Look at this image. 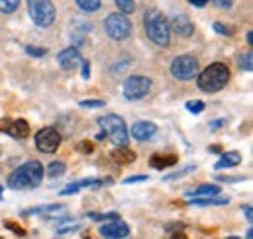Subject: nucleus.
<instances>
[{"instance_id": "nucleus-1", "label": "nucleus", "mask_w": 253, "mask_h": 239, "mask_svg": "<svg viewBox=\"0 0 253 239\" xmlns=\"http://www.w3.org/2000/svg\"><path fill=\"white\" fill-rule=\"evenodd\" d=\"M43 165L37 159H30L26 163H22L20 167H16L10 175H8V187L12 191H28V189H35L41 185L43 181Z\"/></svg>"}, {"instance_id": "nucleus-2", "label": "nucleus", "mask_w": 253, "mask_h": 239, "mask_svg": "<svg viewBox=\"0 0 253 239\" xmlns=\"http://www.w3.org/2000/svg\"><path fill=\"white\" fill-rule=\"evenodd\" d=\"M195 78H197L199 90H203L205 93H216V91L224 90L228 86V82H230V68L224 62H212L203 72H199Z\"/></svg>"}, {"instance_id": "nucleus-3", "label": "nucleus", "mask_w": 253, "mask_h": 239, "mask_svg": "<svg viewBox=\"0 0 253 239\" xmlns=\"http://www.w3.org/2000/svg\"><path fill=\"white\" fill-rule=\"evenodd\" d=\"M144 31H146L148 39L158 47H168L169 41H171L169 22L158 8L146 10V14H144Z\"/></svg>"}, {"instance_id": "nucleus-4", "label": "nucleus", "mask_w": 253, "mask_h": 239, "mask_svg": "<svg viewBox=\"0 0 253 239\" xmlns=\"http://www.w3.org/2000/svg\"><path fill=\"white\" fill-rule=\"evenodd\" d=\"M28 14L37 28H51L57 20V8L53 0H26Z\"/></svg>"}, {"instance_id": "nucleus-5", "label": "nucleus", "mask_w": 253, "mask_h": 239, "mask_svg": "<svg viewBox=\"0 0 253 239\" xmlns=\"http://www.w3.org/2000/svg\"><path fill=\"white\" fill-rule=\"evenodd\" d=\"M97 124L105 132V136L115 144V146H126L128 144V130H126L125 120L119 115H103L97 119Z\"/></svg>"}, {"instance_id": "nucleus-6", "label": "nucleus", "mask_w": 253, "mask_h": 239, "mask_svg": "<svg viewBox=\"0 0 253 239\" xmlns=\"http://www.w3.org/2000/svg\"><path fill=\"white\" fill-rule=\"evenodd\" d=\"M103 28H105V33H107L111 39L123 41V39H126V37L130 35L132 24H130V20L126 18V14H123V12H113V14H109V16L105 18Z\"/></svg>"}, {"instance_id": "nucleus-7", "label": "nucleus", "mask_w": 253, "mask_h": 239, "mask_svg": "<svg viewBox=\"0 0 253 239\" xmlns=\"http://www.w3.org/2000/svg\"><path fill=\"white\" fill-rule=\"evenodd\" d=\"M169 72H171V76L175 80L189 82L199 72V60L195 59L193 55H179V57L173 59L171 66H169Z\"/></svg>"}, {"instance_id": "nucleus-8", "label": "nucleus", "mask_w": 253, "mask_h": 239, "mask_svg": "<svg viewBox=\"0 0 253 239\" xmlns=\"http://www.w3.org/2000/svg\"><path fill=\"white\" fill-rule=\"evenodd\" d=\"M150 90H152V80L148 76H140V74L128 76L123 84V95L128 101H136V99L146 97Z\"/></svg>"}, {"instance_id": "nucleus-9", "label": "nucleus", "mask_w": 253, "mask_h": 239, "mask_svg": "<svg viewBox=\"0 0 253 239\" xmlns=\"http://www.w3.org/2000/svg\"><path fill=\"white\" fill-rule=\"evenodd\" d=\"M61 142H63V136L55 126H45L35 134V146L43 154H55Z\"/></svg>"}, {"instance_id": "nucleus-10", "label": "nucleus", "mask_w": 253, "mask_h": 239, "mask_svg": "<svg viewBox=\"0 0 253 239\" xmlns=\"http://www.w3.org/2000/svg\"><path fill=\"white\" fill-rule=\"evenodd\" d=\"M130 234V228L128 224H125L121 218L117 220H107L101 224L99 228V236L101 238H107V239H123Z\"/></svg>"}, {"instance_id": "nucleus-11", "label": "nucleus", "mask_w": 253, "mask_h": 239, "mask_svg": "<svg viewBox=\"0 0 253 239\" xmlns=\"http://www.w3.org/2000/svg\"><path fill=\"white\" fill-rule=\"evenodd\" d=\"M82 55H80V51L76 49V47H66L63 49L59 55H57V62H59V66L63 68V70H68V72H72V70H76L80 64H82Z\"/></svg>"}, {"instance_id": "nucleus-12", "label": "nucleus", "mask_w": 253, "mask_h": 239, "mask_svg": "<svg viewBox=\"0 0 253 239\" xmlns=\"http://www.w3.org/2000/svg\"><path fill=\"white\" fill-rule=\"evenodd\" d=\"M158 132V126L154 124V122H150V120H138V122H134L132 126H130V138H134V140H138V142H146V140H150L154 134Z\"/></svg>"}, {"instance_id": "nucleus-13", "label": "nucleus", "mask_w": 253, "mask_h": 239, "mask_svg": "<svg viewBox=\"0 0 253 239\" xmlns=\"http://www.w3.org/2000/svg\"><path fill=\"white\" fill-rule=\"evenodd\" d=\"M113 181L109 179H82V181H76V183H70V185H66L63 191H61V197H68V195H74V193H78V191H82V189H99V187H103V185H111Z\"/></svg>"}, {"instance_id": "nucleus-14", "label": "nucleus", "mask_w": 253, "mask_h": 239, "mask_svg": "<svg viewBox=\"0 0 253 239\" xmlns=\"http://www.w3.org/2000/svg\"><path fill=\"white\" fill-rule=\"evenodd\" d=\"M169 30L173 31L175 35H179V37H191L193 31H195V26H193V22L185 14H177L169 22Z\"/></svg>"}, {"instance_id": "nucleus-15", "label": "nucleus", "mask_w": 253, "mask_h": 239, "mask_svg": "<svg viewBox=\"0 0 253 239\" xmlns=\"http://www.w3.org/2000/svg\"><path fill=\"white\" fill-rule=\"evenodd\" d=\"M4 134H10L16 140H24L30 136V124L26 122V119H12Z\"/></svg>"}, {"instance_id": "nucleus-16", "label": "nucleus", "mask_w": 253, "mask_h": 239, "mask_svg": "<svg viewBox=\"0 0 253 239\" xmlns=\"http://www.w3.org/2000/svg\"><path fill=\"white\" fill-rule=\"evenodd\" d=\"M191 206H226L230 204V199L228 197H218V195H212V197H193L189 199Z\"/></svg>"}, {"instance_id": "nucleus-17", "label": "nucleus", "mask_w": 253, "mask_h": 239, "mask_svg": "<svg viewBox=\"0 0 253 239\" xmlns=\"http://www.w3.org/2000/svg\"><path fill=\"white\" fill-rule=\"evenodd\" d=\"M242 163V154L236 152V150H230V152H224L220 156V159L214 163L216 169H228V167H236Z\"/></svg>"}, {"instance_id": "nucleus-18", "label": "nucleus", "mask_w": 253, "mask_h": 239, "mask_svg": "<svg viewBox=\"0 0 253 239\" xmlns=\"http://www.w3.org/2000/svg\"><path fill=\"white\" fill-rule=\"evenodd\" d=\"M111 158L119 165H128V163H134L136 161V154L130 148H126V146H117V148L111 152Z\"/></svg>"}, {"instance_id": "nucleus-19", "label": "nucleus", "mask_w": 253, "mask_h": 239, "mask_svg": "<svg viewBox=\"0 0 253 239\" xmlns=\"http://www.w3.org/2000/svg\"><path fill=\"white\" fill-rule=\"evenodd\" d=\"M212 195H220V187L218 185H214V183H205V185H199V187H195V189H191L185 193V197H212Z\"/></svg>"}, {"instance_id": "nucleus-20", "label": "nucleus", "mask_w": 253, "mask_h": 239, "mask_svg": "<svg viewBox=\"0 0 253 239\" xmlns=\"http://www.w3.org/2000/svg\"><path fill=\"white\" fill-rule=\"evenodd\" d=\"M177 163V156L175 154H154L150 158V165L156 169H166Z\"/></svg>"}, {"instance_id": "nucleus-21", "label": "nucleus", "mask_w": 253, "mask_h": 239, "mask_svg": "<svg viewBox=\"0 0 253 239\" xmlns=\"http://www.w3.org/2000/svg\"><path fill=\"white\" fill-rule=\"evenodd\" d=\"M59 210H66V204L63 202H55V204H43V206H35V208L24 210V216H33V214H53Z\"/></svg>"}, {"instance_id": "nucleus-22", "label": "nucleus", "mask_w": 253, "mask_h": 239, "mask_svg": "<svg viewBox=\"0 0 253 239\" xmlns=\"http://www.w3.org/2000/svg\"><path fill=\"white\" fill-rule=\"evenodd\" d=\"M238 66H240L244 72H252V70H253V55H252V51L242 53V55L238 57Z\"/></svg>"}, {"instance_id": "nucleus-23", "label": "nucleus", "mask_w": 253, "mask_h": 239, "mask_svg": "<svg viewBox=\"0 0 253 239\" xmlns=\"http://www.w3.org/2000/svg\"><path fill=\"white\" fill-rule=\"evenodd\" d=\"M64 171H66V165H64V161H53V163H49V167H47V175H49L51 179H55V177H61Z\"/></svg>"}, {"instance_id": "nucleus-24", "label": "nucleus", "mask_w": 253, "mask_h": 239, "mask_svg": "<svg viewBox=\"0 0 253 239\" xmlns=\"http://www.w3.org/2000/svg\"><path fill=\"white\" fill-rule=\"evenodd\" d=\"M70 26H72V31H74V33H80V35L92 31V24H88V22H84V20H80V18H74V20L70 22Z\"/></svg>"}, {"instance_id": "nucleus-25", "label": "nucleus", "mask_w": 253, "mask_h": 239, "mask_svg": "<svg viewBox=\"0 0 253 239\" xmlns=\"http://www.w3.org/2000/svg\"><path fill=\"white\" fill-rule=\"evenodd\" d=\"M197 169V165H185V167H181V169H177V171H173V173H169V175H166L164 181H175V179H181V177H185V175H189Z\"/></svg>"}, {"instance_id": "nucleus-26", "label": "nucleus", "mask_w": 253, "mask_h": 239, "mask_svg": "<svg viewBox=\"0 0 253 239\" xmlns=\"http://www.w3.org/2000/svg\"><path fill=\"white\" fill-rule=\"evenodd\" d=\"M76 4L84 12H97L101 8V0H76Z\"/></svg>"}, {"instance_id": "nucleus-27", "label": "nucleus", "mask_w": 253, "mask_h": 239, "mask_svg": "<svg viewBox=\"0 0 253 239\" xmlns=\"http://www.w3.org/2000/svg\"><path fill=\"white\" fill-rule=\"evenodd\" d=\"M88 218L94 220V222H107V220H117L119 214H117V212H103V214H99V212H90Z\"/></svg>"}, {"instance_id": "nucleus-28", "label": "nucleus", "mask_w": 253, "mask_h": 239, "mask_svg": "<svg viewBox=\"0 0 253 239\" xmlns=\"http://www.w3.org/2000/svg\"><path fill=\"white\" fill-rule=\"evenodd\" d=\"M115 4L119 8V12H123V14H132L136 10V2L134 0H115Z\"/></svg>"}, {"instance_id": "nucleus-29", "label": "nucleus", "mask_w": 253, "mask_h": 239, "mask_svg": "<svg viewBox=\"0 0 253 239\" xmlns=\"http://www.w3.org/2000/svg\"><path fill=\"white\" fill-rule=\"evenodd\" d=\"M20 6V0H0V12L2 14H12Z\"/></svg>"}, {"instance_id": "nucleus-30", "label": "nucleus", "mask_w": 253, "mask_h": 239, "mask_svg": "<svg viewBox=\"0 0 253 239\" xmlns=\"http://www.w3.org/2000/svg\"><path fill=\"white\" fill-rule=\"evenodd\" d=\"M185 107H187V111L193 113V115H199V113H203V111H205V103H203V101H199V99L187 101V103H185Z\"/></svg>"}, {"instance_id": "nucleus-31", "label": "nucleus", "mask_w": 253, "mask_h": 239, "mask_svg": "<svg viewBox=\"0 0 253 239\" xmlns=\"http://www.w3.org/2000/svg\"><path fill=\"white\" fill-rule=\"evenodd\" d=\"M80 230V226L78 224H66V226H57V230H55V234L57 236H66V234H74V232H78Z\"/></svg>"}, {"instance_id": "nucleus-32", "label": "nucleus", "mask_w": 253, "mask_h": 239, "mask_svg": "<svg viewBox=\"0 0 253 239\" xmlns=\"http://www.w3.org/2000/svg\"><path fill=\"white\" fill-rule=\"evenodd\" d=\"M26 55L35 57V59H41V57L47 55V49H45V47H33V45H28V47H26Z\"/></svg>"}, {"instance_id": "nucleus-33", "label": "nucleus", "mask_w": 253, "mask_h": 239, "mask_svg": "<svg viewBox=\"0 0 253 239\" xmlns=\"http://www.w3.org/2000/svg\"><path fill=\"white\" fill-rule=\"evenodd\" d=\"M103 105H105L103 99H82L80 101V107H86V109H99Z\"/></svg>"}, {"instance_id": "nucleus-34", "label": "nucleus", "mask_w": 253, "mask_h": 239, "mask_svg": "<svg viewBox=\"0 0 253 239\" xmlns=\"http://www.w3.org/2000/svg\"><path fill=\"white\" fill-rule=\"evenodd\" d=\"M76 150L80 152V154H94V142H90V140H80L78 144H76Z\"/></svg>"}, {"instance_id": "nucleus-35", "label": "nucleus", "mask_w": 253, "mask_h": 239, "mask_svg": "<svg viewBox=\"0 0 253 239\" xmlns=\"http://www.w3.org/2000/svg\"><path fill=\"white\" fill-rule=\"evenodd\" d=\"M212 30L216 31V33H220V35H234V30L228 28V26H224V24H220V22H214V24H212Z\"/></svg>"}, {"instance_id": "nucleus-36", "label": "nucleus", "mask_w": 253, "mask_h": 239, "mask_svg": "<svg viewBox=\"0 0 253 239\" xmlns=\"http://www.w3.org/2000/svg\"><path fill=\"white\" fill-rule=\"evenodd\" d=\"M216 181H222V183H242V181H246L244 175H218Z\"/></svg>"}, {"instance_id": "nucleus-37", "label": "nucleus", "mask_w": 253, "mask_h": 239, "mask_svg": "<svg viewBox=\"0 0 253 239\" xmlns=\"http://www.w3.org/2000/svg\"><path fill=\"white\" fill-rule=\"evenodd\" d=\"M4 226H6L8 230H12L16 236H26V230H24V228H20L16 222H10V220H6V222H4Z\"/></svg>"}, {"instance_id": "nucleus-38", "label": "nucleus", "mask_w": 253, "mask_h": 239, "mask_svg": "<svg viewBox=\"0 0 253 239\" xmlns=\"http://www.w3.org/2000/svg\"><path fill=\"white\" fill-rule=\"evenodd\" d=\"M142 181H148V175H130V177H126L123 183H125V185H132V183H142Z\"/></svg>"}, {"instance_id": "nucleus-39", "label": "nucleus", "mask_w": 253, "mask_h": 239, "mask_svg": "<svg viewBox=\"0 0 253 239\" xmlns=\"http://www.w3.org/2000/svg\"><path fill=\"white\" fill-rule=\"evenodd\" d=\"M212 4L218 6V8H222V10H228V8L234 6V0H212Z\"/></svg>"}, {"instance_id": "nucleus-40", "label": "nucleus", "mask_w": 253, "mask_h": 239, "mask_svg": "<svg viewBox=\"0 0 253 239\" xmlns=\"http://www.w3.org/2000/svg\"><path fill=\"white\" fill-rule=\"evenodd\" d=\"M80 66H82V78L88 80V78H90V62H88V60H82Z\"/></svg>"}, {"instance_id": "nucleus-41", "label": "nucleus", "mask_w": 253, "mask_h": 239, "mask_svg": "<svg viewBox=\"0 0 253 239\" xmlns=\"http://www.w3.org/2000/svg\"><path fill=\"white\" fill-rule=\"evenodd\" d=\"M242 210H244V214H246V220L252 224V222H253V208H252V204H244V206H242Z\"/></svg>"}, {"instance_id": "nucleus-42", "label": "nucleus", "mask_w": 253, "mask_h": 239, "mask_svg": "<svg viewBox=\"0 0 253 239\" xmlns=\"http://www.w3.org/2000/svg\"><path fill=\"white\" fill-rule=\"evenodd\" d=\"M183 228H185L183 224H169V226L166 228V234H168V232H173V230H175V232H183Z\"/></svg>"}, {"instance_id": "nucleus-43", "label": "nucleus", "mask_w": 253, "mask_h": 239, "mask_svg": "<svg viewBox=\"0 0 253 239\" xmlns=\"http://www.w3.org/2000/svg\"><path fill=\"white\" fill-rule=\"evenodd\" d=\"M10 117H2L0 119V132H6V128H8V124H10Z\"/></svg>"}, {"instance_id": "nucleus-44", "label": "nucleus", "mask_w": 253, "mask_h": 239, "mask_svg": "<svg viewBox=\"0 0 253 239\" xmlns=\"http://www.w3.org/2000/svg\"><path fill=\"white\" fill-rule=\"evenodd\" d=\"M189 4L195 6V8H205L209 4V0H189Z\"/></svg>"}, {"instance_id": "nucleus-45", "label": "nucleus", "mask_w": 253, "mask_h": 239, "mask_svg": "<svg viewBox=\"0 0 253 239\" xmlns=\"http://www.w3.org/2000/svg\"><path fill=\"white\" fill-rule=\"evenodd\" d=\"M226 124V119H218L214 120V122H211V130H218L220 126H224Z\"/></svg>"}, {"instance_id": "nucleus-46", "label": "nucleus", "mask_w": 253, "mask_h": 239, "mask_svg": "<svg viewBox=\"0 0 253 239\" xmlns=\"http://www.w3.org/2000/svg\"><path fill=\"white\" fill-rule=\"evenodd\" d=\"M209 152H211V154H220V152H222V146H220V144H214V146H209Z\"/></svg>"}, {"instance_id": "nucleus-47", "label": "nucleus", "mask_w": 253, "mask_h": 239, "mask_svg": "<svg viewBox=\"0 0 253 239\" xmlns=\"http://www.w3.org/2000/svg\"><path fill=\"white\" fill-rule=\"evenodd\" d=\"M246 41H248V45H252V43H253V35H252V31H248V35H246Z\"/></svg>"}, {"instance_id": "nucleus-48", "label": "nucleus", "mask_w": 253, "mask_h": 239, "mask_svg": "<svg viewBox=\"0 0 253 239\" xmlns=\"http://www.w3.org/2000/svg\"><path fill=\"white\" fill-rule=\"evenodd\" d=\"M95 138H97V140H105V138H107V136H105V132H103V130H101V132H99V134H97V136H95Z\"/></svg>"}, {"instance_id": "nucleus-49", "label": "nucleus", "mask_w": 253, "mask_h": 239, "mask_svg": "<svg viewBox=\"0 0 253 239\" xmlns=\"http://www.w3.org/2000/svg\"><path fill=\"white\" fill-rule=\"evenodd\" d=\"M246 238H248V239H252V238H253V232H252V228H250V230H248V234H246Z\"/></svg>"}, {"instance_id": "nucleus-50", "label": "nucleus", "mask_w": 253, "mask_h": 239, "mask_svg": "<svg viewBox=\"0 0 253 239\" xmlns=\"http://www.w3.org/2000/svg\"><path fill=\"white\" fill-rule=\"evenodd\" d=\"M0 200H2V187H0Z\"/></svg>"}]
</instances>
